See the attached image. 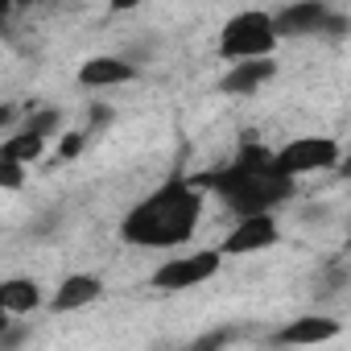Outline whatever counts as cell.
<instances>
[{
    "mask_svg": "<svg viewBox=\"0 0 351 351\" xmlns=\"http://www.w3.org/2000/svg\"><path fill=\"white\" fill-rule=\"evenodd\" d=\"M25 186V165L13 157H0V191H21Z\"/></svg>",
    "mask_w": 351,
    "mask_h": 351,
    "instance_id": "14",
    "label": "cell"
},
{
    "mask_svg": "<svg viewBox=\"0 0 351 351\" xmlns=\"http://www.w3.org/2000/svg\"><path fill=\"white\" fill-rule=\"evenodd\" d=\"M273 46H277L273 17H269V13H261V9L236 13V17L223 25V34H219V58H228V62L273 54Z\"/></svg>",
    "mask_w": 351,
    "mask_h": 351,
    "instance_id": "3",
    "label": "cell"
},
{
    "mask_svg": "<svg viewBox=\"0 0 351 351\" xmlns=\"http://www.w3.org/2000/svg\"><path fill=\"white\" fill-rule=\"evenodd\" d=\"M17 5H13V0H0V21H9V13H13Z\"/></svg>",
    "mask_w": 351,
    "mask_h": 351,
    "instance_id": "20",
    "label": "cell"
},
{
    "mask_svg": "<svg viewBox=\"0 0 351 351\" xmlns=\"http://www.w3.org/2000/svg\"><path fill=\"white\" fill-rule=\"evenodd\" d=\"M13 120H17V108L13 104H0V128H9Z\"/></svg>",
    "mask_w": 351,
    "mask_h": 351,
    "instance_id": "19",
    "label": "cell"
},
{
    "mask_svg": "<svg viewBox=\"0 0 351 351\" xmlns=\"http://www.w3.org/2000/svg\"><path fill=\"white\" fill-rule=\"evenodd\" d=\"M339 335V322L335 318H298L289 326H281L273 335V343H285V347H306V343H326Z\"/></svg>",
    "mask_w": 351,
    "mask_h": 351,
    "instance_id": "11",
    "label": "cell"
},
{
    "mask_svg": "<svg viewBox=\"0 0 351 351\" xmlns=\"http://www.w3.org/2000/svg\"><path fill=\"white\" fill-rule=\"evenodd\" d=\"M83 141H87L83 132H66V136H62V145H58V157H62V161H71V157H79V149H83Z\"/></svg>",
    "mask_w": 351,
    "mask_h": 351,
    "instance_id": "16",
    "label": "cell"
},
{
    "mask_svg": "<svg viewBox=\"0 0 351 351\" xmlns=\"http://www.w3.org/2000/svg\"><path fill=\"white\" fill-rule=\"evenodd\" d=\"M277 240H281V232H277L273 211H252V215H240V223L232 228V236L223 240L219 252H228V256H248V252H261V248H269V244H277Z\"/></svg>",
    "mask_w": 351,
    "mask_h": 351,
    "instance_id": "6",
    "label": "cell"
},
{
    "mask_svg": "<svg viewBox=\"0 0 351 351\" xmlns=\"http://www.w3.org/2000/svg\"><path fill=\"white\" fill-rule=\"evenodd\" d=\"M104 293V281L95 277V273H71L62 285H58V293H54V310H83V306H91L95 298Z\"/></svg>",
    "mask_w": 351,
    "mask_h": 351,
    "instance_id": "10",
    "label": "cell"
},
{
    "mask_svg": "<svg viewBox=\"0 0 351 351\" xmlns=\"http://www.w3.org/2000/svg\"><path fill=\"white\" fill-rule=\"evenodd\" d=\"M203 219V195L191 178H169L161 191H153L145 203H136L124 223L120 240L136 248H173L186 244Z\"/></svg>",
    "mask_w": 351,
    "mask_h": 351,
    "instance_id": "1",
    "label": "cell"
},
{
    "mask_svg": "<svg viewBox=\"0 0 351 351\" xmlns=\"http://www.w3.org/2000/svg\"><path fill=\"white\" fill-rule=\"evenodd\" d=\"M273 75H277V62H273L269 54H261V58H240V62H232V71L219 79V91H223V95H256Z\"/></svg>",
    "mask_w": 351,
    "mask_h": 351,
    "instance_id": "8",
    "label": "cell"
},
{
    "mask_svg": "<svg viewBox=\"0 0 351 351\" xmlns=\"http://www.w3.org/2000/svg\"><path fill=\"white\" fill-rule=\"evenodd\" d=\"M91 116H95L91 124H95V128H104V124L112 120V108H104V104H99V108H91Z\"/></svg>",
    "mask_w": 351,
    "mask_h": 351,
    "instance_id": "18",
    "label": "cell"
},
{
    "mask_svg": "<svg viewBox=\"0 0 351 351\" xmlns=\"http://www.w3.org/2000/svg\"><path fill=\"white\" fill-rule=\"evenodd\" d=\"M58 120H62L58 112H38V116H34V120H29L25 128H34V132H42V136H50V132L58 128Z\"/></svg>",
    "mask_w": 351,
    "mask_h": 351,
    "instance_id": "15",
    "label": "cell"
},
{
    "mask_svg": "<svg viewBox=\"0 0 351 351\" xmlns=\"http://www.w3.org/2000/svg\"><path fill=\"white\" fill-rule=\"evenodd\" d=\"M42 306V289H38V281H29V277H9V281H0V310L5 314H29V310H38Z\"/></svg>",
    "mask_w": 351,
    "mask_h": 351,
    "instance_id": "12",
    "label": "cell"
},
{
    "mask_svg": "<svg viewBox=\"0 0 351 351\" xmlns=\"http://www.w3.org/2000/svg\"><path fill=\"white\" fill-rule=\"evenodd\" d=\"M136 75V66L128 58H116V54H95L91 62H83L79 71V83L83 87H116V83H128Z\"/></svg>",
    "mask_w": 351,
    "mask_h": 351,
    "instance_id": "9",
    "label": "cell"
},
{
    "mask_svg": "<svg viewBox=\"0 0 351 351\" xmlns=\"http://www.w3.org/2000/svg\"><path fill=\"white\" fill-rule=\"evenodd\" d=\"M145 0H108V9L112 13H128V9H141Z\"/></svg>",
    "mask_w": 351,
    "mask_h": 351,
    "instance_id": "17",
    "label": "cell"
},
{
    "mask_svg": "<svg viewBox=\"0 0 351 351\" xmlns=\"http://www.w3.org/2000/svg\"><path fill=\"white\" fill-rule=\"evenodd\" d=\"M9 322H13V314H5V310H0V335L9 330Z\"/></svg>",
    "mask_w": 351,
    "mask_h": 351,
    "instance_id": "21",
    "label": "cell"
},
{
    "mask_svg": "<svg viewBox=\"0 0 351 351\" xmlns=\"http://www.w3.org/2000/svg\"><path fill=\"white\" fill-rule=\"evenodd\" d=\"M273 157H277V165L289 173V178H298V173H314V169L339 165V141H330V136H298L285 149H277Z\"/></svg>",
    "mask_w": 351,
    "mask_h": 351,
    "instance_id": "5",
    "label": "cell"
},
{
    "mask_svg": "<svg viewBox=\"0 0 351 351\" xmlns=\"http://www.w3.org/2000/svg\"><path fill=\"white\" fill-rule=\"evenodd\" d=\"M219 256H223V252H215V248L173 256V261H165V265L153 273V285H157V289H165V293L195 289V285H203V281H211V277L219 273Z\"/></svg>",
    "mask_w": 351,
    "mask_h": 351,
    "instance_id": "4",
    "label": "cell"
},
{
    "mask_svg": "<svg viewBox=\"0 0 351 351\" xmlns=\"http://www.w3.org/2000/svg\"><path fill=\"white\" fill-rule=\"evenodd\" d=\"M326 17H330V5H326V0H298V5H285V9L273 17V34H277V38L322 34Z\"/></svg>",
    "mask_w": 351,
    "mask_h": 351,
    "instance_id": "7",
    "label": "cell"
},
{
    "mask_svg": "<svg viewBox=\"0 0 351 351\" xmlns=\"http://www.w3.org/2000/svg\"><path fill=\"white\" fill-rule=\"evenodd\" d=\"M42 153H46V136L34 132V128H21V132H13L5 145H0V157H13L21 165H34Z\"/></svg>",
    "mask_w": 351,
    "mask_h": 351,
    "instance_id": "13",
    "label": "cell"
},
{
    "mask_svg": "<svg viewBox=\"0 0 351 351\" xmlns=\"http://www.w3.org/2000/svg\"><path fill=\"white\" fill-rule=\"evenodd\" d=\"M195 186H211L236 215L273 211L293 195V178L277 165V157L265 145H244L228 169L203 173V178H195Z\"/></svg>",
    "mask_w": 351,
    "mask_h": 351,
    "instance_id": "2",
    "label": "cell"
}]
</instances>
